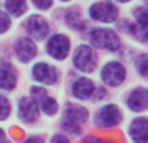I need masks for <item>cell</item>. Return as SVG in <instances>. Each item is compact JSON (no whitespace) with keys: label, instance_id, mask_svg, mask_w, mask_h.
<instances>
[{"label":"cell","instance_id":"obj_17","mask_svg":"<svg viewBox=\"0 0 148 143\" xmlns=\"http://www.w3.org/2000/svg\"><path fill=\"white\" fill-rule=\"evenodd\" d=\"M38 105H39L40 112H43L44 115L49 116V117L57 115V112H59V109H60V105H59V103H57V100L55 99V98L49 96L48 94L39 100Z\"/></svg>","mask_w":148,"mask_h":143},{"label":"cell","instance_id":"obj_2","mask_svg":"<svg viewBox=\"0 0 148 143\" xmlns=\"http://www.w3.org/2000/svg\"><path fill=\"white\" fill-rule=\"evenodd\" d=\"M97 54L90 44H79L73 52V65L82 73H94L97 68Z\"/></svg>","mask_w":148,"mask_h":143},{"label":"cell","instance_id":"obj_16","mask_svg":"<svg viewBox=\"0 0 148 143\" xmlns=\"http://www.w3.org/2000/svg\"><path fill=\"white\" fill-rule=\"evenodd\" d=\"M27 0H4V10L14 18H20L27 10Z\"/></svg>","mask_w":148,"mask_h":143},{"label":"cell","instance_id":"obj_28","mask_svg":"<svg viewBox=\"0 0 148 143\" xmlns=\"http://www.w3.org/2000/svg\"><path fill=\"white\" fill-rule=\"evenodd\" d=\"M114 1H117V3H121V4H126V3H130L131 0H114Z\"/></svg>","mask_w":148,"mask_h":143},{"label":"cell","instance_id":"obj_9","mask_svg":"<svg viewBox=\"0 0 148 143\" xmlns=\"http://www.w3.org/2000/svg\"><path fill=\"white\" fill-rule=\"evenodd\" d=\"M26 31L29 33L30 38L34 41L42 42L48 36L49 34V23L43 16L40 14H31L25 22Z\"/></svg>","mask_w":148,"mask_h":143},{"label":"cell","instance_id":"obj_20","mask_svg":"<svg viewBox=\"0 0 148 143\" xmlns=\"http://www.w3.org/2000/svg\"><path fill=\"white\" fill-rule=\"evenodd\" d=\"M12 112V104L9 99L4 95H0V121H5L10 116Z\"/></svg>","mask_w":148,"mask_h":143},{"label":"cell","instance_id":"obj_29","mask_svg":"<svg viewBox=\"0 0 148 143\" xmlns=\"http://www.w3.org/2000/svg\"><path fill=\"white\" fill-rule=\"evenodd\" d=\"M60 1H62V3H68V1H70V0H60Z\"/></svg>","mask_w":148,"mask_h":143},{"label":"cell","instance_id":"obj_8","mask_svg":"<svg viewBox=\"0 0 148 143\" xmlns=\"http://www.w3.org/2000/svg\"><path fill=\"white\" fill-rule=\"evenodd\" d=\"M14 54L18 61L22 64L31 63L38 55V46L35 41L30 36H22L18 38L14 43Z\"/></svg>","mask_w":148,"mask_h":143},{"label":"cell","instance_id":"obj_14","mask_svg":"<svg viewBox=\"0 0 148 143\" xmlns=\"http://www.w3.org/2000/svg\"><path fill=\"white\" fill-rule=\"evenodd\" d=\"M90 117L88 109L81 104H75V103H68L64 108V120L70 121V122L78 124V125H83L87 122Z\"/></svg>","mask_w":148,"mask_h":143},{"label":"cell","instance_id":"obj_7","mask_svg":"<svg viewBox=\"0 0 148 143\" xmlns=\"http://www.w3.org/2000/svg\"><path fill=\"white\" fill-rule=\"evenodd\" d=\"M31 77L38 83L52 86V85L57 83V81L60 78V73L57 68L52 67L48 63L38 61L31 68Z\"/></svg>","mask_w":148,"mask_h":143},{"label":"cell","instance_id":"obj_26","mask_svg":"<svg viewBox=\"0 0 148 143\" xmlns=\"http://www.w3.org/2000/svg\"><path fill=\"white\" fill-rule=\"evenodd\" d=\"M57 141H61V142H68L69 139H68V137L64 134H56V135H53L51 138V142H57Z\"/></svg>","mask_w":148,"mask_h":143},{"label":"cell","instance_id":"obj_3","mask_svg":"<svg viewBox=\"0 0 148 143\" xmlns=\"http://www.w3.org/2000/svg\"><path fill=\"white\" fill-rule=\"evenodd\" d=\"M122 111L114 103L104 104L95 112L94 124L100 129H112L122 122Z\"/></svg>","mask_w":148,"mask_h":143},{"label":"cell","instance_id":"obj_21","mask_svg":"<svg viewBox=\"0 0 148 143\" xmlns=\"http://www.w3.org/2000/svg\"><path fill=\"white\" fill-rule=\"evenodd\" d=\"M61 129H62V131H65L68 134H72V135H79L82 133L81 125L70 122V121H65V120H62V122H61Z\"/></svg>","mask_w":148,"mask_h":143},{"label":"cell","instance_id":"obj_27","mask_svg":"<svg viewBox=\"0 0 148 143\" xmlns=\"http://www.w3.org/2000/svg\"><path fill=\"white\" fill-rule=\"evenodd\" d=\"M5 141V131L0 128V142H4Z\"/></svg>","mask_w":148,"mask_h":143},{"label":"cell","instance_id":"obj_24","mask_svg":"<svg viewBox=\"0 0 148 143\" xmlns=\"http://www.w3.org/2000/svg\"><path fill=\"white\" fill-rule=\"evenodd\" d=\"M31 4L38 10H48L53 4V0H31Z\"/></svg>","mask_w":148,"mask_h":143},{"label":"cell","instance_id":"obj_10","mask_svg":"<svg viewBox=\"0 0 148 143\" xmlns=\"http://www.w3.org/2000/svg\"><path fill=\"white\" fill-rule=\"evenodd\" d=\"M17 115L25 124H35L40 117V109L30 96H23L17 103Z\"/></svg>","mask_w":148,"mask_h":143},{"label":"cell","instance_id":"obj_12","mask_svg":"<svg viewBox=\"0 0 148 143\" xmlns=\"http://www.w3.org/2000/svg\"><path fill=\"white\" fill-rule=\"evenodd\" d=\"M95 90V83L88 77H79L74 79L72 85V95L77 100H88L91 99Z\"/></svg>","mask_w":148,"mask_h":143},{"label":"cell","instance_id":"obj_4","mask_svg":"<svg viewBox=\"0 0 148 143\" xmlns=\"http://www.w3.org/2000/svg\"><path fill=\"white\" fill-rule=\"evenodd\" d=\"M120 10L114 3L109 0H100L90 5L88 17L99 23H113L118 20Z\"/></svg>","mask_w":148,"mask_h":143},{"label":"cell","instance_id":"obj_1","mask_svg":"<svg viewBox=\"0 0 148 143\" xmlns=\"http://www.w3.org/2000/svg\"><path fill=\"white\" fill-rule=\"evenodd\" d=\"M90 43L94 48L117 52L121 48V38L110 28H94L90 31Z\"/></svg>","mask_w":148,"mask_h":143},{"label":"cell","instance_id":"obj_19","mask_svg":"<svg viewBox=\"0 0 148 143\" xmlns=\"http://www.w3.org/2000/svg\"><path fill=\"white\" fill-rule=\"evenodd\" d=\"M147 54L143 52V54H139L136 56L135 61H134V67H135L136 73H139L142 77H147Z\"/></svg>","mask_w":148,"mask_h":143},{"label":"cell","instance_id":"obj_6","mask_svg":"<svg viewBox=\"0 0 148 143\" xmlns=\"http://www.w3.org/2000/svg\"><path fill=\"white\" fill-rule=\"evenodd\" d=\"M70 48H72L70 38L62 33L51 35L46 44V51L48 56L56 61H64L69 56Z\"/></svg>","mask_w":148,"mask_h":143},{"label":"cell","instance_id":"obj_11","mask_svg":"<svg viewBox=\"0 0 148 143\" xmlns=\"http://www.w3.org/2000/svg\"><path fill=\"white\" fill-rule=\"evenodd\" d=\"M126 105L134 113L144 112L148 108V92L146 87L139 86L131 90V92L126 99Z\"/></svg>","mask_w":148,"mask_h":143},{"label":"cell","instance_id":"obj_25","mask_svg":"<svg viewBox=\"0 0 148 143\" xmlns=\"http://www.w3.org/2000/svg\"><path fill=\"white\" fill-rule=\"evenodd\" d=\"M107 95V90L104 89V87H97L95 86V90H94V94H92V100H95V102H99V100H101L103 98Z\"/></svg>","mask_w":148,"mask_h":143},{"label":"cell","instance_id":"obj_5","mask_svg":"<svg viewBox=\"0 0 148 143\" xmlns=\"http://www.w3.org/2000/svg\"><path fill=\"white\" fill-rule=\"evenodd\" d=\"M126 77H127L126 67L117 60L105 63L100 70V79L103 81V83L109 87L121 86L125 82Z\"/></svg>","mask_w":148,"mask_h":143},{"label":"cell","instance_id":"obj_18","mask_svg":"<svg viewBox=\"0 0 148 143\" xmlns=\"http://www.w3.org/2000/svg\"><path fill=\"white\" fill-rule=\"evenodd\" d=\"M65 21H66V25L69 28H72L73 30H82L86 25L83 20H82V16L78 10H70L66 13L65 16Z\"/></svg>","mask_w":148,"mask_h":143},{"label":"cell","instance_id":"obj_22","mask_svg":"<svg viewBox=\"0 0 148 143\" xmlns=\"http://www.w3.org/2000/svg\"><path fill=\"white\" fill-rule=\"evenodd\" d=\"M10 26H12V17L4 9H0V34L7 33Z\"/></svg>","mask_w":148,"mask_h":143},{"label":"cell","instance_id":"obj_13","mask_svg":"<svg viewBox=\"0 0 148 143\" xmlns=\"http://www.w3.org/2000/svg\"><path fill=\"white\" fill-rule=\"evenodd\" d=\"M18 83V73L12 63H3L0 65V89L12 91Z\"/></svg>","mask_w":148,"mask_h":143},{"label":"cell","instance_id":"obj_23","mask_svg":"<svg viewBox=\"0 0 148 143\" xmlns=\"http://www.w3.org/2000/svg\"><path fill=\"white\" fill-rule=\"evenodd\" d=\"M47 94H48V92H47V90L44 89L43 86H33L30 89V98L36 103H38L43 96H46Z\"/></svg>","mask_w":148,"mask_h":143},{"label":"cell","instance_id":"obj_15","mask_svg":"<svg viewBox=\"0 0 148 143\" xmlns=\"http://www.w3.org/2000/svg\"><path fill=\"white\" fill-rule=\"evenodd\" d=\"M129 135L131 141L135 143L147 142V117L139 116L131 121L129 126Z\"/></svg>","mask_w":148,"mask_h":143}]
</instances>
